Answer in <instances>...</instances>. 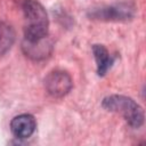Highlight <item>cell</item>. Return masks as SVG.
Here are the masks:
<instances>
[{
    "instance_id": "1",
    "label": "cell",
    "mask_w": 146,
    "mask_h": 146,
    "mask_svg": "<svg viewBox=\"0 0 146 146\" xmlns=\"http://www.w3.org/2000/svg\"><path fill=\"white\" fill-rule=\"evenodd\" d=\"M26 24L24 27V40L38 41L48 36L49 19L43 6L35 0H25L22 5Z\"/></svg>"
},
{
    "instance_id": "6",
    "label": "cell",
    "mask_w": 146,
    "mask_h": 146,
    "mask_svg": "<svg viewBox=\"0 0 146 146\" xmlns=\"http://www.w3.org/2000/svg\"><path fill=\"white\" fill-rule=\"evenodd\" d=\"M36 128V121L31 114H21L10 121V130L18 139H25L33 135Z\"/></svg>"
},
{
    "instance_id": "7",
    "label": "cell",
    "mask_w": 146,
    "mask_h": 146,
    "mask_svg": "<svg viewBox=\"0 0 146 146\" xmlns=\"http://www.w3.org/2000/svg\"><path fill=\"white\" fill-rule=\"evenodd\" d=\"M92 54L97 64V74L99 76H104L114 64L115 57L110 55V52L103 44H94Z\"/></svg>"
},
{
    "instance_id": "4",
    "label": "cell",
    "mask_w": 146,
    "mask_h": 146,
    "mask_svg": "<svg viewBox=\"0 0 146 146\" xmlns=\"http://www.w3.org/2000/svg\"><path fill=\"white\" fill-rule=\"evenodd\" d=\"M43 84L49 95L60 98L71 91L73 81L68 73L64 71H52L44 78Z\"/></svg>"
},
{
    "instance_id": "3",
    "label": "cell",
    "mask_w": 146,
    "mask_h": 146,
    "mask_svg": "<svg viewBox=\"0 0 146 146\" xmlns=\"http://www.w3.org/2000/svg\"><path fill=\"white\" fill-rule=\"evenodd\" d=\"M136 7L132 2H117L110 6L92 8L88 13L90 19L103 22H128L135 17Z\"/></svg>"
},
{
    "instance_id": "2",
    "label": "cell",
    "mask_w": 146,
    "mask_h": 146,
    "mask_svg": "<svg viewBox=\"0 0 146 146\" xmlns=\"http://www.w3.org/2000/svg\"><path fill=\"white\" fill-rule=\"evenodd\" d=\"M102 106L106 111L120 114L132 128H139L144 123V110L131 97L111 95L103 99Z\"/></svg>"
},
{
    "instance_id": "8",
    "label": "cell",
    "mask_w": 146,
    "mask_h": 146,
    "mask_svg": "<svg viewBox=\"0 0 146 146\" xmlns=\"http://www.w3.org/2000/svg\"><path fill=\"white\" fill-rule=\"evenodd\" d=\"M15 42V31L14 29L5 23L0 22V56L6 54Z\"/></svg>"
},
{
    "instance_id": "5",
    "label": "cell",
    "mask_w": 146,
    "mask_h": 146,
    "mask_svg": "<svg viewBox=\"0 0 146 146\" xmlns=\"http://www.w3.org/2000/svg\"><path fill=\"white\" fill-rule=\"evenodd\" d=\"M22 50L26 57L33 60H42L50 56L52 51V42L48 36L38 41H27L23 39Z\"/></svg>"
}]
</instances>
